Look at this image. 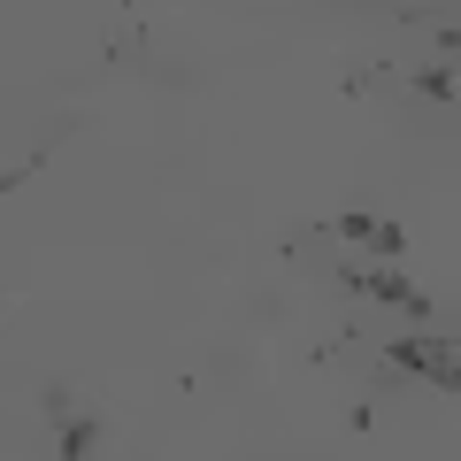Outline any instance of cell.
<instances>
[{"instance_id":"obj_1","label":"cell","mask_w":461,"mask_h":461,"mask_svg":"<svg viewBox=\"0 0 461 461\" xmlns=\"http://www.w3.org/2000/svg\"><path fill=\"white\" fill-rule=\"evenodd\" d=\"M330 277H339L354 300H384V308H400V315H415V323H430V293H423V285H415L400 262H377V269H330Z\"/></svg>"},{"instance_id":"obj_2","label":"cell","mask_w":461,"mask_h":461,"mask_svg":"<svg viewBox=\"0 0 461 461\" xmlns=\"http://www.w3.org/2000/svg\"><path fill=\"white\" fill-rule=\"evenodd\" d=\"M384 362L408 369V377H430L438 393H454V339H384Z\"/></svg>"},{"instance_id":"obj_3","label":"cell","mask_w":461,"mask_h":461,"mask_svg":"<svg viewBox=\"0 0 461 461\" xmlns=\"http://www.w3.org/2000/svg\"><path fill=\"white\" fill-rule=\"evenodd\" d=\"M339 230H346V239H362L369 254H384V262H400V247H408V230H400V223H384V215H369V208L339 215Z\"/></svg>"},{"instance_id":"obj_4","label":"cell","mask_w":461,"mask_h":461,"mask_svg":"<svg viewBox=\"0 0 461 461\" xmlns=\"http://www.w3.org/2000/svg\"><path fill=\"white\" fill-rule=\"evenodd\" d=\"M54 430H62V461H85V454H93V438H100V415L69 408V415H62Z\"/></svg>"},{"instance_id":"obj_5","label":"cell","mask_w":461,"mask_h":461,"mask_svg":"<svg viewBox=\"0 0 461 461\" xmlns=\"http://www.w3.org/2000/svg\"><path fill=\"white\" fill-rule=\"evenodd\" d=\"M415 93H423V100H454V62H430V69H415Z\"/></svg>"}]
</instances>
